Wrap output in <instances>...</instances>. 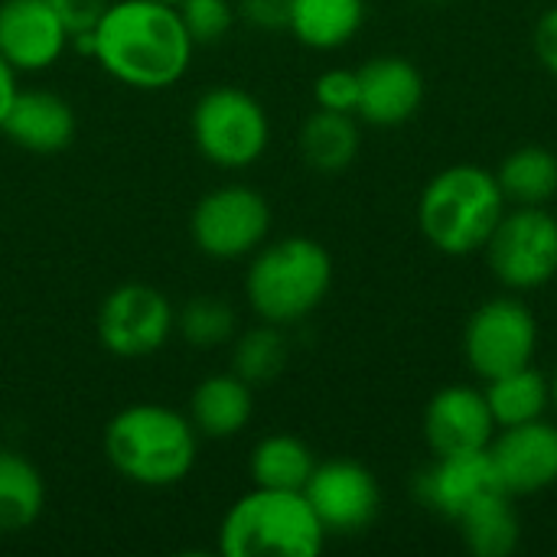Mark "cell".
Wrapping results in <instances>:
<instances>
[{"label":"cell","instance_id":"4316f807","mask_svg":"<svg viewBox=\"0 0 557 557\" xmlns=\"http://www.w3.org/2000/svg\"><path fill=\"white\" fill-rule=\"evenodd\" d=\"M176 330L196 349H219V346L235 339L238 313L222 297H193L176 313Z\"/></svg>","mask_w":557,"mask_h":557},{"label":"cell","instance_id":"30bf717a","mask_svg":"<svg viewBox=\"0 0 557 557\" xmlns=\"http://www.w3.org/2000/svg\"><path fill=\"white\" fill-rule=\"evenodd\" d=\"M176 330L170 297L150 284H121L98 307V339L117 359L157 356Z\"/></svg>","mask_w":557,"mask_h":557},{"label":"cell","instance_id":"6da1fadb","mask_svg":"<svg viewBox=\"0 0 557 557\" xmlns=\"http://www.w3.org/2000/svg\"><path fill=\"white\" fill-rule=\"evenodd\" d=\"M196 42L176 7L160 0H108L91 29V59L121 85L163 91L193 65Z\"/></svg>","mask_w":557,"mask_h":557},{"label":"cell","instance_id":"9c48e42d","mask_svg":"<svg viewBox=\"0 0 557 557\" xmlns=\"http://www.w3.org/2000/svg\"><path fill=\"white\" fill-rule=\"evenodd\" d=\"M539 349L535 313L516 297H496L473 310L463 330L467 366L483 379H496L532 366Z\"/></svg>","mask_w":557,"mask_h":557},{"label":"cell","instance_id":"603a6c76","mask_svg":"<svg viewBox=\"0 0 557 557\" xmlns=\"http://www.w3.org/2000/svg\"><path fill=\"white\" fill-rule=\"evenodd\" d=\"M317 467L313 450L294 434H268L255 444L248 457V473L255 486L264 490H297L304 493Z\"/></svg>","mask_w":557,"mask_h":557},{"label":"cell","instance_id":"836d02e7","mask_svg":"<svg viewBox=\"0 0 557 557\" xmlns=\"http://www.w3.org/2000/svg\"><path fill=\"white\" fill-rule=\"evenodd\" d=\"M548 382H552V405L557 408V369H555V375H552Z\"/></svg>","mask_w":557,"mask_h":557},{"label":"cell","instance_id":"7c38bea8","mask_svg":"<svg viewBox=\"0 0 557 557\" xmlns=\"http://www.w3.org/2000/svg\"><path fill=\"white\" fill-rule=\"evenodd\" d=\"M486 457L496 486L512 499L545 493L557 483V428L545 418L499 428Z\"/></svg>","mask_w":557,"mask_h":557},{"label":"cell","instance_id":"5bb4252c","mask_svg":"<svg viewBox=\"0 0 557 557\" xmlns=\"http://www.w3.org/2000/svg\"><path fill=\"white\" fill-rule=\"evenodd\" d=\"M496 431L486 395L473 385H447L424 408V441L434 457L480 454Z\"/></svg>","mask_w":557,"mask_h":557},{"label":"cell","instance_id":"ba28073f","mask_svg":"<svg viewBox=\"0 0 557 557\" xmlns=\"http://www.w3.org/2000/svg\"><path fill=\"white\" fill-rule=\"evenodd\" d=\"M189 235L193 245L212 261L251 258L271 235V206L258 189L225 183L196 202Z\"/></svg>","mask_w":557,"mask_h":557},{"label":"cell","instance_id":"7402d4cb","mask_svg":"<svg viewBox=\"0 0 557 557\" xmlns=\"http://www.w3.org/2000/svg\"><path fill=\"white\" fill-rule=\"evenodd\" d=\"M483 395H486L496 428H516V424L539 421L552 408V382L535 366L490 379Z\"/></svg>","mask_w":557,"mask_h":557},{"label":"cell","instance_id":"484cf974","mask_svg":"<svg viewBox=\"0 0 557 557\" xmlns=\"http://www.w3.org/2000/svg\"><path fill=\"white\" fill-rule=\"evenodd\" d=\"M232 372L248 382L251 388L255 385H271L284 366H287V339L281 333V326L274 323H258L251 330H245L238 339H232Z\"/></svg>","mask_w":557,"mask_h":557},{"label":"cell","instance_id":"e0dca14e","mask_svg":"<svg viewBox=\"0 0 557 557\" xmlns=\"http://www.w3.org/2000/svg\"><path fill=\"white\" fill-rule=\"evenodd\" d=\"M490 490H499V486L493 480L486 450L434 457V463L421 470V476L414 480V493L421 506H428L431 512L444 519H457L473 499H480Z\"/></svg>","mask_w":557,"mask_h":557},{"label":"cell","instance_id":"d6986e66","mask_svg":"<svg viewBox=\"0 0 557 557\" xmlns=\"http://www.w3.org/2000/svg\"><path fill=\"white\" fill-rule=\"evenodd\" d=\"M366 23V0H290V36L317 52L343 49Z\"/></svg>","mask_w":557,"mask_h":557},{"label":"cell","instance_id":"cb8c5ba5","mask_svg":"<svg viewBox=\"0 0 557 557\" xmlns=\"http://www.w3.org/2000/svg\"><path fill=\"white\" fill-rule=\"evenodd\" d=\"M46 506L39 470L16 450H0V535L26 532Z\"/></svg>","mask_w":557,"mask_h":557},{"label":"cell","instance_id":"f1b7e54d","mask_svg":"<svg viewBox=\"0 0 557 557\" xmlns=\"http://www.w3.org/2000/svg\"><path fill=\"white\" fill-rule=\"evenodd\" d=\"M313 98H317V108L356 114V104H359V72H352V69H326L313 82Z\"/></svg>","mask_w":557,"mask_h":557},{"label":"cell","instance_id":"83f0119b","mask_svg":"<svg viewBox=\"0 0 557 557\" xmlns=\"http://www.w3.org/2000/svg\"><path fill=\"white\" fill-rule=\"evenodd\" d=\"M176 10H180V16H183V23H186L196 46L222 42L232 33L235 20H238V10H235L232 0H183Z\"/></svg>","mask_w":557,"mask_h":557},{"label":"cell","instance_id":"4fadbf2b","mask_svg":"<svg viewBox=\"0 0 557 557\" xmlns=\"http://www.w3.org/2000/svg\"><path fill=\"white\" fill-rule=\"evenodd\" d=\"M69 46L72 36L49 0H0V55L20 75L59 65Z\"/></svg>","mask_w":557,"mask_h":557},{"label":"cell","instance_id":"ac0fdd59","mask_svg":"<svg viewBox=\"0 0 557 557\" xmlns=\"http://www.w3.org/2000/svg\"><path fill=\"white\" fill-rule=\"evenodd\" d=\"M255 414L251 385L242 382L235 372H219L202 379L189 395V421L199 437L228 441L248 428Z\"/></svg>","mask_w":557,"mask_h":557},{"label":"cell","instance_id":"3957f363","mask_svg":"<svg viewBox=\"0 0 557 557\" xmlns=\"http://www.w3.org/2000/svg\"><path fill=\"white\" fill-rule=\"evenodd\" d=\"M333 287L330 251L307 235L264 242L245 271V300L261 323L290 326L307 320Z\"/></svg>","mask_w":557,"mask_h":557},{"label":"cell","instance_id":"f546056e","mask_svg":"<svg viewBox=\"0 0 557 557\" xmlns=\"http://www.w3.org/2000/svg\"><path fill=\"white\" fill-rule=\"evenodd\" d=\"M49 3H52L55 16L62 20V26L69 29V36L91 33L108 7V0H49Z\"/></svg>","mask_w":557,"mask_h":557},{"label":"cell","instance_id":"d4e9b609","mask_svg":"<svg viewBox=\"0 0 557 557\" xmlns=\"http://www.w3.org/2000/svg\"><path fill=\"white\" fill-rule=\"evenodd\" d=\"M496 183L512 206H548L557 196V157L539 144L519 147L499 163Z\"/></svg>","mask_w":557,"mask_h":557},{"label":"cell","instance_id":"52a82bcc","mask_svg":"<svg viewBox=\"0 0 557 557\" xmlns=\"http://www.w3.org/2000/svg\"><path fill=\"white\" fill-rule=\"evenodd\" d=\"M493 277L509 290H539L557 274V215L545 206H512L483 245Z\"/></svg>","mask_w":557,"mask_h":557},{"label":"cell","instance_id":"4dcf8cb0","mask_svg":"<svg viewBox=\"0 0 557 557\" xmlns=\"http://www.w3.org/2000/svg\"><path fill=\"white\" fill-rule=\"evenodd\" d=\"M238 16L255 26V29H287V10H290V0H238Z\"/></svg>","mask_w":557,"mask_h":557},{"label":"cell","instance_id":"8fae6325","mask_svg":"<svg viewBox=\"0 0 557 557\" xmlns=\"http://www.w3.org/2000/svg\"><path fill=\"white\" fill-rule=\"evenodd\" d=\"M304 496L326 535H359L379 519L382 509V490L375 476L356 460L317 463Z\"/></svg>","mask_w":557,"mask_h":557},{"label":"cell","instance_id":"5b68a950","mask_svg":"<svg viewBox=\"0 0 557 557\" xmlns=\"http://www.w3.org/2000/svg\"><path fill=\"white\" fill-rule=\"evenodd\" d=\"M313 506L297 490H264L238 496L219 525L225 557H317L326 545Z\"/></svg>","mask_w":557,"mask_h":557},{"label":"cell","instance_id":"9a60e30c","mask_svg":"<svg viewBox=\"0 0 557 557\" xmlns=\"http://www.w3.org/2000/svg\"><path fill=\"white\" fill-rule=\"evenodd\" d=\"M424 104V75L405 55H375L359 69L356 114L375 127H398Z\"/></svg>","mask_w":557,"mask_h":557},{"label":"cell","instance_id":"e575fe53","mask_svg":"<svg viewBox=\"0 0 557 557\" xmlns=\"http://www.w3.org/2000/svg\"><path fill=\"white\" fill-rule=\"evenodd\" d=\"M160 3H170V7H180L183 0H160Z\"/></svg>","mask_w":557,"mask_h":557},{"label":"cell","instance_id":"8992f818","mask_svg":"<svg viewBox=\"0 0 557 557\" xmlns=\"http://www.w3.org/2000/svg\"><path fill=\"white\" fill-rule=\"evenodd\" d=\"M193 144L219 170L255 166L271 144V117L264 104L235 85H215L202 91L189 114Z\"/></svg>","mask_w":557,"mask_h":557},{"label":"cell","instance_id":"ffe728a7","mask_svg":"<svg viewBox=\"0 0 557 557\" xmlns=\"http://www.w3.org/2000/svg\"><path fill=\"white\" fill-rule=\"evenodd\" d=\"M454 522L460 529L467 552H473L476 557H509L522 539L519 512L512 506V496L503 490L483 493Z\"/></svg>","mask_w":557,"mask_h":557},{"label":"cell","instance_id":"d6a6232c","mask_svg":"<svg viewBox=\"0 0 557 557\" xmlns=\"http://www.w3.org/2000/svg\"><path fill=\"white\" fill-rule=\"evenodd\" d=\"M20 72L0 55V131H3V121H7V114H10V104H13V98H16V91H20Z\"/></svg>","mask_w":557,"mask_h":557},{"label":"cell","instance_id":"2e32d148","mask_svg":"<svg viewBox=\"0 0 557 557\" xmlns=\"http://www.w3.org/2000/svg\"><path fill=\"white\" fill-rule=\"evenodd\" d=\"M75 111L72 104L46 88H20L10 114L3 121V134L29 153H59L75 137Z\"/></svg>","mask_w":557,"mask_h":557},{"label":"cell","instance_id":"44dd1931","mask_svg":"<svg viewBox=\"0 0 557 557\" xmlns=\"http://www.w3.org/2000/svg\"><path fill=\"white\" fill-rule=\"evenodd\" d=\"M359 124L352 114L317 108L300 127V157L317 173H343L359 157Z\"/></svg>","mask_w":557,"mask_h":557},{"label":"cell","instance_id":"1f68e13d","mask_svg":"<svg viewBox=\"0 0 557 557\" xmlns=\"http://www.w3.org/2000/svg\"><path fill=\"white\" fill-rule=\"evenodd\" d=\"M532 46H535L539 62H542L552 75H557V7H552V10L535 23Z\"/></svg>","mask_w":557,"mask_h":557},{"label":"cell","instance_id":"7a4b0ae2","mask_svg":"<svg viewBox=\"0 0 557 557\" xmlns=\"http://www.w3.org/2000/svg\"><path fill=\"white\" fill-rule=\"evenodd\" d=\"M104 457L117 476L144 490L183 483L199 457V434L189 414L140 401L121 408L104 428Z\"/></svg>","mask_w":557,"mask_h":557},{"label":"cell","instance_id":"d590c367","mask_svg":"<svg viewBox=\"0 0 557 557\" xmlns=\"http://www.w3.org/2000/svg\"><path fill=\"white\" fill-rule=\"evenodd\" d=\"M424 3H450V0H424Z\"/></svg>","mask_w":557,"mask_h":557},{"label":"cell","instance_id":"277c9868","mask_svg":"<svg viewBox=\"0 0 557 557\" xmlns=\"http://www.w3.org/2000/svg\"><path fill=\"white\" fill-rule=\"evenodd\" d=\"M509 209L496 173L476 163H457L441 170L418 199L421 235L450 258L483 251L496 222Z\"/></svg>","mask_w":557,"mask_h":557}]
</instances>
